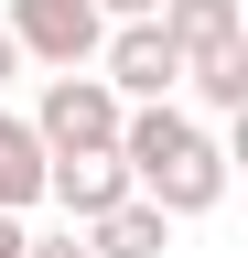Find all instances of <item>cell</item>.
Returning <instances> with one entry per match:
<instances>
[{
    "label": "cell",
    "instance_id": "11",
    "mask_svg": "<svg viewBox=\"0 0 248 258\" xmlns=\"http://www.w3.org/2000/svg\"><path fill=\"white\" fill-rule=\"evenodd\" d=\"M22 237H33V226H22V215H0V258H22Z\"/></svg>",
    "mask_w": 248,
    "mask_h": 258
},
{
    "label": "cell",
    "instance_id": "9",
    "mask_svg": "<svg viewBox=\"0 0 248 258\" xmlns=\"http://www.w3.org/2000/svg\"><path fill=\"white\" fill-rule=\"evenodd\" d=\"M22 258H97V247H86V226H54V237H22Z\"/></svg>",
    "mask_w": 248,
    "mask_h": 258
},
{
    "label": "cell",
    "instance_id": "2",
    "mask_svg": "<svg viewBox=\"0 0 248 258\" xmlns=\"http://www.w3.org/2000/svg\"><path fill=\"white\" fill-rule=\"evenodd\" d=\"M119 108H130V97H119L97 64H54V76H43V108H33V140L43 151H108L119 140Z\"/></svg>",
    "mask_w": 248,
    "mask_h": 258
},
{
    "label": "cell",
    "instance_id": "5",
    "mask_svg": "<svg viewBox=\"0 0 248 258\" xmlns=\"http://www.w3.org/2000/svg\"><path fill=\"white\" fill-rule=\"evenodd\" d=\"M86 247H97V258H162L173 247V215L151 205V194H119L108 215H86Z\"/></svg>",
    "mask_w": 248,
    "mask_h": 258
},
{
    "label": "cell",
    "instance_id": "7",
    "mask_svg": "<svg viewBox=\"0 0 248 258\" xmlns=\"http://www.w3.org/2000/svg\"><path fill=\"white\" fill-rule=\"evenodd\" d=\"M183 86H194L216 118H237V108H248V32H237V43H205V54H183Z\"/></svg>",
    "mask_w": 248,
    "mask_h": 258
},
{
    "label": "cell",
    "instance_id": "6",
    "mask_svg": "<svg viewBox=\"0 0 248 258\" xmlns=\"http://www.w3.org/2000/svg\"><path fill=\"white\" fill-rule=\"evenodd\" d=\"M43 205V140L22 108H0V215H33Z\"/></svg>",
    "mask_w": 248,
    "mask_h": 258
},
{
    "label": "cell",
    "instance_id": "12",
    "mask_svg": "<svg viewBox=\"0 0 248 258\" xmlns=\"http://www.w3.org/2000/svg\"><path fill=\"white\" fill-rule=\"evenodd\" d=\"M97 11H108V22H130V11H151V0H97Z\"/></svg>",
    "mask_w": 248,
    "mask_h": 258
},
{
    "label": "cell",
    "instance_id": "10",
    "mask_svg": "<svg viewBox=\"0 0 248 258\" xmlns=\"http://www.w3.org/2000/svg\"><path fill=\"white\" fill-rule=\"evenodd\" d=\"M11 76H22V43H11V22H0V97H11Z\"/></svg>",
    "mask_w": 248,
    "mask_h": 258
},
{
    "label": "cell",
    "instance_id": "8",
    "mask_svg": "<svg viewBox=\"0 0 248 258\" xmlns=\"http://www.w3.org/2000/svg\"><path fill=\"white\" fill-rule=\"evenodd\" d=\"M151 22H162L183 54H205V43H237V32H248V22H237V0H151Z\"/></svg>",
    "mask_w": 248,
    "mask_h": 258
},
{
    "label": "cell",
    "instance_id": "4",
    "mask_svg": "<svg viewBox=\"0 0 248 258\" xmlns=\"http://www.w3.org/2000/svg\"><path fill=\"white\" fill-rule=\"evenodd\" d=\"M97 76H108L119 97H183V43H173L151 11H130V22L97 32Z\"/></svg>",
    "mask_w": 248,
    "mask_h": 258
},
{
    "label": "cell",
    "instance_id": "3",
    "mask_svg": "<svg viewBox=\"0 0 248 258\" xmlns=\"http://www.w3.org/2000/svg\"><path fill=\"white\" fill-rule=\"evenodd\" d=\"M0 22H11V43H22V64H97V32H108V11L97 0H0Z\"/></svg>",
    "mask_w": 248,
    "mask_h": 258
},
{
    "label": "cell",
    "instance_id": "1",
    "mask_svg": "<svg viewBox=\"0 0 248 258\" xmlns=\"http://www.w3.org/2000/svg\"><path fill=\"white\" fill-rule=\"evenodd\" d=\"M108 151L130 161V183H140V194H151V205H162L173 226L227 205V161H237V151L216 140L194 108H173V97H130V108H119V140H108Z\"/></svg>",
    "mask_w": 248,
    "mask_h": 258
}]
</instances>
